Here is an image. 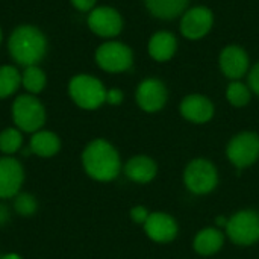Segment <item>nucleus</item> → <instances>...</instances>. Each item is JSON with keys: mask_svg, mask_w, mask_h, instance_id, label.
<instances>
[{"mask_svg": "<svg viewBox=\"0 0 259 259\" xmlns=\"http://www.w3.org/2000/svg\"><path fill=\"white\" fill-rule=\"evenodd\" d=\"M70 99L82 109L93 111L106 102V90L103 83L90 74H77L68 82Z\"/></svg>", "mask_w": 259, "mask_h": 259, "instance_id": "nucleus-3", "label": "nucleus"}, {"mask_svg": "<svg viewBox=\"0 0 259 259\" xmlns=\"http://www.w3.org/2000/svg\"><path fill=\"white\" fill-rule=\"evenodd\" d=\"M82 165L90 178L99 182L115 179L121 168V161L117 149L106 140L91 141L82 153Z\"/></svg>", "mask_w": 259, "mask_h": 259, "instance_id": "nucleus-1", "label": "nucleus"}, {"mask_svg": "<svg viewBox=\"0 0 259 259\" xmlns=\"http://www.w3.org/2000/svg\"><path fill=\"white\" fill-rule=\"evenodd\" d=\"M223 243H225V237L219 229L206 228L194 237L193 247L199 255L209 256L217 253L223 247Z\"/></svg>", "mask_w": 259, "mask_h": 259, "instance_id": "nucleus-18", "label": "nucleus"}, {"mask_svg": "<svg viewBox=\"0 0 259 259\" xmlns=\"http://www.w3.org/2000/svg\"><path fill=\"white\" fill-rule=\"evenodd\" d=\"M212 26V14L206 8H194L188 11L181 23V30L184 36L190 39H199L208 33Z\"/></svg>", "mask_w": 259, "mask_h": 259, "instance_id": "nucleus-13", "label": "nucleus"}, {"mask_svg": "<svg viewBox=\"0 0 259 259\" xmlns=\"http://www.w3.org/2000/svg\"><path fill=\"white\" fill-rule=\"evenodd\" d=\"M24 182V170L14 156L0 158V199H14Z\"/></svg>", "mask_w": 259, "mask_h": 259, "instance_id": "nucleus-9", "label": "nucleus"}, {"mask_svg": "<svg viewBox=\"0 0 259 259\" xmlns=\"http://www.w3.org/2000/svg\"><path fill=\"white\" fill-rule=\"evenodd\" d=\"M156 162L149 156H134L124 165L126 176L137 184H147L156 176Z\"/></svg>", "mask_w": 259, "mask_h": 259, "instance_id": "nucleus-16", "label": "nucleus"}, {"mask_svg": "<svg viewBox=\"0 0 259 259\" xmlns=\"http://www.w3.org/2000/svg\"><path fill=\"white\" fill-rule=\"evenodd\" d=\"M70 2L77 11H82V12L93 11L96 5V0H70Z\"/></svg>", "mask_w": 259, "mask_h": 259, "instance_id": "nucleus-28", "label": "nucleus"}, {"mask_svg": "<svg viewBox=\"0 0 259 259\" xmlns=\"http://www.w3.org/2000/svg\"><path fill=\"white\" fill-rule=\"evenodd\" d=\"M249 83H250V88L259 94V64L255 65V68L252 70L250 76H249Z\"/></svg>", "mask_w": 259, "mask_h": 259, "instance_id": "nucleus-29", "label": "nucleus"}, {"mask_svg": "<svg viewBox=\"0 0 259 259\" xmlns=\"http://www.w3.org/2000/svg\"><path fill=\"white\" fill-rule=\"evenodd\" d=\"M176 52V39L168 32H158L149 42V53L156 61H168Z\"/></svg>", "mask_w": 259, "mask_h": 259, "instance_id": "nucleus-19", "label": "nucleus"}, {"mask_svg": "<svg viewBox=\"0 0 259 259\" xmlns=\"http://www.w3.org/2000/svg\"><path fill=\"white\" fill-rule=\"evenodd\" d=\"M0 42H2V29H0Z\"/></svg>", "mask_w": 259, "mask_h": 259, "instance_id": "nucleus-33", "label": "nucleus"}, {"mask_svg": "<svg viewBox=\"0 0 259 259\" xmlns=\"http://www.w3.org/2000/svg\"><path fill=\"white\" fill-rule=\"evenodd\" d=\"M137 102L146 112L159 111L167 102V90L158 79H146L137 90Z\"/></svg>", "mask_w": 259, "mask_h": 259, "instance_id": "nucleus-11", "label": "nucleus"}, {"mask_svg": "<svg viewBox=\"0 0 259 259\" xmlns=\"http://www.w3.org/2000/svg\"><path fill=\"white\" fill-rule=\"evenodd\" d=\"M46 108L33 94H21L12 103V120L21 132L35 134L46 123Z\"/></svg>", "mask_w": 259, "mask_h": 259, "instance_id": "nucleus-4", "label": "nucleus"}, {"mask_svg": "<svg viewBox=\"0 0 259 259\" xmlns=\"http://www.w3.org/2000/svg\"><path fill=\"white\" fill-rule=\"evenodd\" d=\"M88 26L96 35L103 38H112L120 33L123 27V20L114 8L100 6L90 11Z\"/></svg>", "mask_w": 259, "mask_h": 259, "instance_id": "nucleus-10", "label": "nucleus"}, {"mask_svg": "<svg viewBox=\"0 0 259 259\" xmlns=\"http://www.w3.org/2000/svg\"><path fill=\"white\" fill-rule=\"evenodd\" d=\"M29 150L39 158H52L61 150V140L52 131H38L30 137Z\"/></svg>", "mask_w": 259, "mask_h": 259, "instance_id": "nucleus-17", "label": "nucleus"}, {"mask_svg": "<svg viewBox=\"0 0 259 259\" xmlns=\"http://www.w3.org/2000/svg\"><path fill=\"white\" fill-rule=\"evenodd\" d=\"M123 102V93L117 88L106 91V103L109 105H120Z\"/></svg>", "mask_w": 259, "mask_h": 259, "instance_id": "nucleus-27", "label": "nucleus"}, {"mask_svg": "<svg viewBox=\"0 0 259 259\" xmlns=\"http://www.w3.org/2000/svg\"><path fill=\"white\" fill-rule=\"evenodd\" d=\"M38 202L29 193H18L14 197V211L21 217H30L36 212Z\"/></svg>", "mask_w": 259, "mask_h": 259, "instance_id": "nucleus-24", "label": "nucleus"}, {"mask_svg": "<svg viewBox=\"0 0 259 259\" xmlns=\"http://www.w3.org/2000/svg\"><path fill=\"white\" fill-rule=\"evenodd\" d=\"M47 79L44 71L38 65H29L24 67L21 73V85L27 91V94H39L46 88Z\"/></svg>", "mask_w": 259, "mask_h": 259, "instance_id": "nucleus-21", "label": "nucleus"}, {"mask_svg": "<svg viewBox=\"0 0 259 259\" xmlns=\"http://www.w3.org/2000/svg\"><path fill=\"white\" fill-rule=\"evenodd\" d=\"M184 184L194 194H208L219 184V173L215 165L203 158L188 162L184 171Z\"/></svg>", "mask_w": 259, "mask_h": 259, "instance_id": "nucleus-5", "label": "nucleus"}, {"mask_svg": "<svg viewBox=\"0 0 259 259\" xmlns=\"http://www.w3.org/2000/svg\"><path fill=\"white\" fill-rule=\"evenodd\" d=\"M249 59L241 47L229 46L220 55V67L223 73L231 79H240L247 71Z\"/></svg>", "mask_w": 259, "mask_h": 259, "instance_id": "nucleus-15", "label": "nucleus"}, {"mask_svg": "<svg viewBox=\"0 0 259 259\" xmlns=\"http://www.w3.org/2000/svg\"><path fill=\"white\" fill-rule=\"evenodd\" d=\"M182 115L193 123H206L214 115V105L203 96L193 94L184 99L181 105Z\"/></svg>", "mask_w": 259, "mask_h": 259, "instance_id": "nucleus-14", "label": "nucleus"}, {"mask_svg": "<svg viewBox=\"0 0 259 259\" xmlns=\"http://www.w3.org/2000/svg\"><path fill=\"white\" fill-rule=\"evenodd\" d=\"M228 158L238 167L246 168L255 164L259 158V135L253 132H243L234 137L228 144Z\"/></svg>", "mask_w": 259, "mask_h": 259, "instance_id": "nucleus-7", "label": "nucleus"}, {"mask_svg": "<svg viewBox=\"0 0 259 259\" xmlns=\"http://www.w3.org/2000/svg\"><path fill=\"white\" fill-rule=\"evenodd\" d=\"M8 50L17 64L24 67L36 65L47 52V39L38 27L21 24L11 33Z\"/></svg>", "mask_w": 259, "mask_h": 259, "instance_id": "nucleus-2", "label": "nucleus"}, {"mask_svg": "<svg viewBox=\"0 0 259 259\" xmlns=\"http://www.w3.org/2000/svg\"><path fill=\"white\" fill-rule=\"evenodd\" d=\"M143 226L147 237L156 243H168L178 235L176 220L165 212H150Z\"/></svg>", "mask_w": 259, "mask_h": 259, "instance_id": "nucleus-12", "label": "nucleus"}, {"mask_svg": "<svg viewBox=\"0 0 259 259\" xmlns=\"http://www.w3.org/2000/svg\"><path fill=\"white\" fill-rule=\"evenodd\" d=\"M226 234L238 246L255 244L259 241V214L253 209L238 211L228 220Z\"/></svg>", "mask_w": 259, "mask_h": 259, "instance_id": "nucleus-6", "label": "nucleus"}, {"mask_svg": "<svg viewBox=\"0 0 259 259\" xmlns=\"http://www.w3.org/2000/svg\"><path fill=\"white\" fill-rule=\"evenodd\" d=\"M21 85V73L12 65L0 67V100L11 97Z\"/></svg>", "mask_w": 259, "mask_h": 259, "instance_id": "nucleus-22", "label": "nucleus"}, {"mask_svg": "<svg viewBox=\"0 0 259 259\" xmlns=\"http://www.w3.org/2000/svg\"><path fill=\"white\" fill-rule=\"evenodd\" d=\"M228 220H229V219H226V217H217L215 223H217V226H219V228H226Z\"/></svg>", "mask_w": 259, "mask_h": 259, "instance_id": "nucleus-31", "label": "nucleus"}, {"mask_svg": "<svg viewBox=\"0 0 259 259\" xmlns=\"http://www.w3.org/2000/svg\"><path fill=\"white\" fill-rule=\"evenodd\" d=\"M96 62L102 70L109 73L126 71L132 65V52L121 42H105L96 52Z\"/></svg>", "mask_w": 259, "mask_h": 259, "instance_id": "nucleus-8", "label": "nucleus"}, {"mask_svg": "<svg viewBox=\"0 0 259 259\" xmlns=\"http://www.w3.org/2000/svg\"><path fill=\"white\" fill-rule=\"evenodd\" d=\"M226 96H228V100L234 106H244L250 100V93H249L247 87L244 83H240V82L231 83L228 91H226Z\"/></svg>", "mask_w": 259, "mask_h": 259, "instance_id": "nucleus-25", "label": "nucleus"}, {"mask_svg": "<svg viewBox=\"0 0 259 259\" xmlns=\"http://www.w3.org/2000/svg\"><path fill=\"white\" fill-rule=\"evenodd\" d=\"M149 215H150V212L144 206H134L131 209V219L138 225H144L146 220L149 219Z\"/></svg>", "mask_w": 259, "mask_h": 259, "instance_id": "nucleus-26", "label": "nucleus"}, {"mask_svg": "<svg viewBox=\"0 0 259 259\" xmlns=\"http://www.w3.org/2000/svg\"><path fill=\"white\" fill-rule=\"evenodd\" d=\"M9 217H11V212H9V208L3 203H0V228L5 226L8 222H9Z\"/></svg>", "mask_w": 259, "mask_h": 259, "instance_id": "nucleus-30", "label": "nucleus"}, {"mask_svg": "<svg viewBox=\"0 0 259 259\" xmlns=\"http://www.w3.org/2000/svg\"><path fill=\"white\" fill-rule=\"evenodd\" d=\"M0 259H23L20 255H17V253H8V255H5V256H2Z\"/></svg>", "mask_w": 259, "mask_h": 259, "instance_id": "nucleus-32", "label": "nucleus"}, {"mask_svg": "<svg viewBox=\"0 0 259 259\" xmlns=\"http://www.w3.org/2000/svg\"><path fill=\"white\" fill-rule=\"evenodd\" d=\"M23 146L21 131L17 127H6L0 132V152L5 156H12Z\"/></svg>", "mask_w": 259, "mask_h": 259, "instance_id": "nucleus-23", "label": "nucleus"}, {"mask_svg": "<svg viewBox=\"0 0 259 259\" xmlns=\"http://www.w3.org/2000/svg\"><path fill=\"white\" fill-rule=\"evenodd\" d=\"M188 0H146L149 11L159 18H175L187 6Z\"/></svg>", "mask_w": 259, "mask_h": 259, "instance_id": "nucleus-20", "label": "nucleus"}]
</instances>
